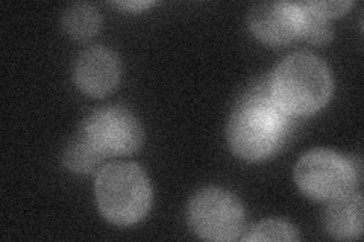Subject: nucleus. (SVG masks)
I'll return each mask as SVG.
<instances>
[{
  "mask_svg": "<svg viewBox=\"0 0 364 242\" xmlns=\"http://www.w3.org/2000/svg\"><path fill=\"white\" fill-rule=\"evenodd\" d=\"M290 115L273 100L267 85H257L238 100L228 121V143L242 159L257 163L272 158L286 143Z\"/></svg>",
  "mask_w": 364,
  "mask_h": 242,
  "instance_id": "obj_1",
  "label": "nucleus"
},
{
  "mask_svg": "<svg viewBox=\"0 0 364 242\" xmlns=\"http://www.w3.org/2000/svg\"><path fill=\"white\" fill-rule=\"evenodd\" d=\"M269 91L277 105L290 117H305L321 111L334 91V79L321 57L298 52L282 60L269 79Z\"/></svg>",
  "mask_w": 364,
  "mask_h": 242,
  "instance_id": "obj_2",
  "label": "nucleus"
},
{
  "mask_svg": "<svg viewBox=\"0 0 364 242\" xmlns=\"http://www.w3.org/2000/svg\"><path fill=\"white\" fill-rule=\"evenodd\" d=\"M95 192L100 214L116 226L141 221L152 204L151 182L134 163H114L102 168Z\"/></svg>",
  "mask_w": 364,
  "mask_h": 242,
  "instance_id": "obj_3",
  "label": "nucleus"
},
{
  "mask_svg": "<svg viewBox=\"0 0 364 242\" xmlns=\"http://www.w3.org/2000/svg\"><path fill=\"white\" fill-rule=\"evenodd\" d=\"M294 182L306 197L331 202L355 191L358 168L333 150L316 148L298 160Z\"/></svg>",
  "mask_w": 364,
  "mask_h": 242,
  "instance_id": "obj_4",
  "label": "nucleus"
},
{
  "mask_svg": "<svg viewBox=\"0 0 364 242\" xmlns=\"http://www.w3.org/2000/svg\"><path fill=\"white\" fill-rule=\"evenodd\" d=\"M188 223L202 239L234 241L243 232L245 207L230 191L205 188L188 204Z\"/></svg>",
  "mask_w": 364,
  "mask_h": 242,
  "instance_id": "obj_5",
  "label": "nucleus"
},
{
  "mask_svg": "<svg viewBox=\"0 0 364 242\" xmlns=\"http://www.w3.org/2000/svg\"><path fill=\"white\" fill-rule=\"evenodd\" d=\"M79 131L104 159L136 152L144 138L134 112L122 105H108L93 111Z\"/></svg>",
  "mask_w": 364,
  "mask_h": 242,
  "instance_id": "obj_6",
  "label": "nucleus"
},
{
  "mask_svg": "<svg viewBox=\"0 0 364 242\" xmlns=\"http://www.w3.org/2000/svg\"><path fill=\"white\" fill-rule=\"evenodd\" d=\"M305 11L301 2H261L249 13V28L269 45H286L302 38Z\"/></svg>",
  "mask_w": 364,
  "mask_h": 242,
  "instance_id": "obj_7",
  "label": "nucleus"
},
{
  "mask_svg": "<svg viewBox=\"0 0 364 242\" xmlns=\"http://www.w3.org/2000/svg\"><path fill=\"white\" fill-rule=\"evenodd\" d=\"M122 75L117 55L104 45H93L77 57L75 82L90 97H105L117 87Z\"/></svg>",
  "mask_w": 364,
  "mask_h": 242,
  "instance_id": "obj_8",
  "label": "nucleus"
},
{
  "mask_svg": "<svg viewBox=\"0 0 364 242\" xmlns=\"http://www.w3.org/2000/svg\"><path fill=\"white\" fill-rule=\"evenodd\" d=\"M325 226L336 239H358L363 235V195L352 191L331 200L325 212Z\"/></svg>",
  "mask_w": 364,
  "mask_h": 242,
  "instance_id": "obj_9",
  "label": "nucleus"
},
{
  "mask_svg": "<svg viewBox=\"0 0 364 242\" xmlns=\"http://www.w3.org/2000/svg\"><path fill=\"white\" fill-rule=\"evenodd\" d=\"M100 21L99 11L93 5L84 2L67 6L61 18L64 31L73 40L79 41L93 38L100 29Z\"/></svg>",
  "mask_w": 364,
  "mask_h": 242,
  "instance_id": "obj_10",
  "label": "nucleus"
},
{
  "mask_svg": "<svg viewBox=\"0 0 364 242\" xmlns=\"http://www.w3.org/2000/svg\"><path fill=\"white\" fill-rule=\"evenodd\" d=\"M63 160L64 165L70 171L79 172V175H85V172L93 171L102 160H104V158H102L97 150L91 145L85 135L79 131L65 147Z\"/></svg>",
  "mask_w": 364,
  "mask_h": 242,
  "instance_id": "obj_11",
  "label": "nucleus"
},
{
  "mask_svg": "<svg viewBox=\"0 0 364 242\" xmlns=\"http://www.w3.org/2000/svg\"><path fill=\"white\" fill-rule=\"evenodd\" d=\"M245 241H299L298 230L282 220H266L257 224L243 238Z\"/></svg>",
  "mask_w": 364,
  "mask_h": 242,
  "instance_id": "obj_12",
  "label": "nucleus"
},
{
  "mask_svg": "<svg viewBox=\"0 0 364 242\" xmlns=\"http://www.w3.org/2000/svg\"><path fill=\"white\" fill-rule=\"evenodd\" d=\"M301 5L305 11V25H304L302 38L316 45L328 44L333 40V35H334V31H333L331 23H329V18L318 16L317 13H314V11L306 8L302 2Z\"/></svg>",
  "mask_w": 364,
  "mask_h": 242,
  "instance_id": "obj_13",
  "label": "nucleus"
},
{
  "mask_svg": "<svg viewBox=\"0 0 364 242\" xmlns=\"http://www.w3.org/2000/svg\"><path fill=\"white\" fill-rule=\"evenodd\" d=\"M306 8L314 11L318 16L331 18L340 14H345L346 11L354 5L350 0H334V2H302Z\"/></svg>",
  "mask_w": 364,
  "mask_h": 242,
  "instance_id": "obj_14",
  "label": "nucleus"
},
{
  "mask_svg": "<svg viewBox=\"0 0 364 242\" xmlns=\"http://www.w3.org/2000/svg\"><path fill=\"white\" fill-rule=\"evenodd\" d=\"M154 2H112L114 6L122 8V9H131V11H140L144 8H149Z\"/></svg>",
  "mask_w": 364,
  "mask_h": 242,
  "instance_id": "obj_15",
  "label": "nucleus"
}]
</instances>
